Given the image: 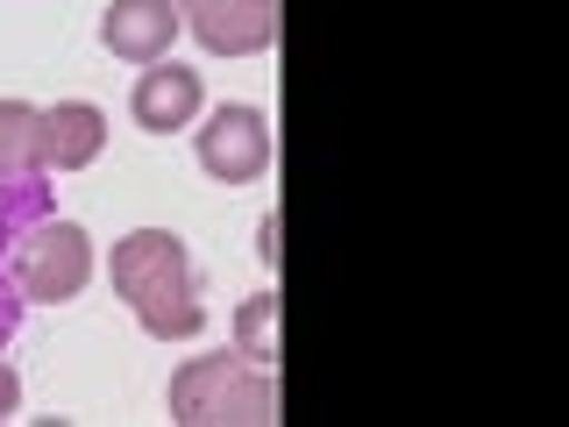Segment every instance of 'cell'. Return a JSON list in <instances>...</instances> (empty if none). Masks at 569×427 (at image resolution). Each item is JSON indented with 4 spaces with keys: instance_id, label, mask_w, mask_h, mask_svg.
<instances>
[{
    "instance_id": "cell-7",
    "label": "cell",
    "mask_w": 569,
    "mask_h": 427,
    "mask_svg": "<svg viewBox=\"0 0 569 427\" xmlns=\"http://www.w3.org/2000/svg\"><path fill=\"white\" fill-rule=\"evenodd\" d=\"M178 0H114V8L100 14V43L114 50L121 64H157V58H171V43H178Z\"/></svg>"
},
{
    "instance_id": "cell-4",
    "label": "cell",
    "mask_w": 569,
    "mask_h": 427,
    "mask_svg": "<svg viewBox=\"0 0 569 427\" xmlns=\"http://www.w3.org/2000/svg\"><path fill=\"white\" fill-rule=\"evenodd\" d=\"M200 165L221 186H249V178L271 171V121H263V107H213L200 129Z\"/></svg>"
},
{
    "instance_id": "cell-9",
    "label": "cell",
    "mask_w": 569,
    "mask_h": 427,
    "mask_svg": "<svg viewBox=\"0 0 569 427\" xmlns=\"http://www.w3.org/2000/svg\"><path fill=\"white\" fill-rule=\"evenodd\" d=\"M36 107L0 100V178H36Z\"/></svg>"
},
{
    "instance_id": "cell-10",
    "label": "cell",
    "mask_w": 569,
    "mask_h": 427,
    "mask_svg": "<svg viewBox=\"0 0 569 427\" xmlns=\"http://www.w3.org/2000/svg\"><path fill=\"white\" fill-rule=\"evenodd\" d=\"M236 356H249V364H271V356H278V299L271 292L242 299V314H236Z\"/></svg>"
},
{
    "instance_id": "cell-2",
    "label": "cell",
    "mask_w": 569,
    "mask_h": 427,
    "mask_svg": "<svg viewBox=\"0 0 569 427\" xmlns=\"http://www.w3.org/2000/svg\"><path fill=\"white\" fill-rule=\"evenodd\" d=\"M271 378L249 356H192L171 378V420L178 427H263L271 420Z\"/></svg>"
},
{
    "instance_id": "cell-11",
    "label": "cell",
    "mask_w": 569,
    "mask_h": 427,
    "mask_svg": "<svg viewBox=\"0 0 569 427\" xmlns=\"http://www.w3.org/2000/svg\"><path fill=\"white\" fill-rule=\"evenodd\" d=\"M14 406H22V378L0 364V420H14Z\"/></svg>"
},
{
    "instance_id": "cell-1",
    "label": "cell",
    "mask_w": 569,
    "mask_h": 427,
    "mask_svg": "<svg viewBox=\"0 0 569 427\" xmlns=\"http://www.w3.org/2000/svg\"><path fill=\"white\" fill-rule=\"evenodd\" d=\"M114 292L129 299V314L142 320V335L157 342H186L200 335V271H192V249L171 228H136L114 242Z\"/></svg>"
},
{
    "instance_id": "cell-13",
    "label": "cell",
    "mask_w": 569,
    "mask_h": 427,
    "mask_svg": "<svg viewBox=\"0 0 569 427\" xmlns=\"http://www.w3.org/2000/svg\"><path fill=\"white\" fill-rule=\"evenodd\" d=\"M8 328H14V299L0 292V335H8Z\"/></svg>"
},
{
    "instance_id": "cell-6",
    "label": "cell",
    "mask_w": 569,
    "mask_h": 427,
    "mask_svg": "<svg viewBox=\"0 0 569 427\" xmlns=\"http://www.w3.org/2000/svg\"><path fill=\"white\" fill-rule=\"evenodd\" d=\"M107 150V115L93 100L36 107V165L43 171H86Z\"/></svg>"
},
{
    "instance_id": "cell-3",
    "label": "cell",
    "mask_w": 569,
    "mask_h": 427,
    "mask_svg": "<svg viewBox=\"0 0 569 427\" xmlns=\"http://www.w3.org/2000/svg\"><path fill=\"white\" fill-rule=\"evenodd\" d=\"M86 278H93V242H86L79 221H43L14 249V285H22V299H36V307L79 299Z\"/></svg>"
},
{
    "instance_id": "cell-12",
    "label": "cell",
    "mask_w": 569,
    "mask_h": 427,
    "mask_svg": "<svg viewBox=\"0 0 569 427\" xmlns=\"http://www.w3.org/2000/svg\"><path fill=\"white\" fill-rule=\"evenodd\" d=\"M257 257H263V264L278 257V221H263V228H257Z\"/></svg>"
},
{
    "instance_id": "cell-5",
    "label": "cell",
    "mask_w": 569,
    "mask_h": 427,
    "mask_svg": "<svg viewBox=\"0 0 569 427\" xmlns=\"http://www.w3.org/2000/svg\"><path fill=\"white\" fill-rule=\"evenodd\" d=\"M186 22L213 58H257L278 36V0H178Z\"/></svg>"
},
{
    "instance_id": "cell-8",
    "label": "cell",
    "mask_w": 569,
    "mask_h": 427,
    "mask_svg": "<svg viewBox=\"0 0 569 427\" xmlns=\"http://www.w3.org/2000/svg\"><path fill=\"white\" fill-rule=\"evenodd\" d=\"M129 115H136V129H150V136L192 129V115H200V71H186L178 58L142 64V79L129 93Z\"/></svg>"
}]
</instances>
